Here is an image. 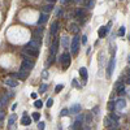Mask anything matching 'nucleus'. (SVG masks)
<instances>
[{"label": "nucleus", "mask_w": 130, "mask_h": 130, "mask_svg": "<svg viewBox=\"0 0 130 130\" xmlns=\"http://www.w3.org/2000/svg\"><path fill=\"white\" fill-rule=\"evenodd\" d=\"M21 68H24L26 69V70H31L32 68H34V61L30 59V57H27L26 55H24V60H22V64H21Z\"/></svg>", "instance_id": "obj_1"}, {"label": "nucleus", "mask_w": 130, "mask_h": 130, "mask_svg": "<svg viewBox=\"0 0 130 130\" xmlns=\"http://www.w3.org/2000/svg\"><path fill=\"white\" fill-rule=\"evenodd\" d=\"M78 48H80V36L76 35L70 42V49H72V53L76 55L78 52Z\"/></svg>", "instance_id": "obj_2"}, {"label": "nucleus", "mask_w": 130, "mask_h": 130, "mask_svg": "<svg viewBox=\"0 0 130 130\" xmlns=\"http://www.w3.org/2000/svg\"><path fill=\"white\" fill-rule=\"evenodd\" d=\"M60 63L63 64V68L66 69L69 65H70V55L68 52H64L61 56H60Z\"/></svg>", "instance_id": "obj_3"}, {"label": "nucleus", "mask_w": 130, "mask_h": 130, "mask_svg": "<svg viewBox=\"0 0 130 130\" xmlns=\"http://www.w3.org/2000/svg\"><path fill=\"white\" fill-rule=\"evenodd\" d=\"M24 51H25L26 55H29V56H31V57H36L39 55V51L35 49V48H32V47H30V46H26V47L24 48Z\"/></svg>", "instance_id": "obj_4"}, {"label": "nucleus", "mask_w": 130, "mask_h": 130, "mask_svg": "<svg viewBox=\"0 0 130 130\" xmlns=\"http://www.w3.org/2000/svg\"><path fill=\"white\" fill-rule=\"evenodd\" d=\"M114 64H116V60L114 57H112V60L109 61L108 64V68H107V78H111V76H112V72H113V69H114Z\"/></svg>", "instance_id": "obj_5"}, {"label": "nucleus", "mask_w": 130, "mask_h": 130, "mask_svg": "<svg viewBox=\"0 0 130 130\" xmlns=\"http://www.w3.org/2000/svg\"><path fill=\"white\" fill-rule=\"evenodd\" d=\"M104 125L107 128H113V126H116V120L112 118L111 116H107L104 118Z\"/></svg>", "instance_id": "obj_6"}, {"label": "nucleus", "mask_w": 130, "mask_h": 130, "mask_svg": "<svg viewBox=\"0 0 130 130\" xmlns=\"http://www.w3.org/2000/svg\"><path fill=\"white\" fill-rule=\"evenodd\" d=\"M114 90H116V92H117L118 95H122L124 92H125V86H124V83L122 82H117L114 85Z\"/></svg>", "instance_id": "obj_7"}, {"label": "nucleus", "mask_w": 130, "mask_h": 130, "mask_svg": "<svg viewBox=\"0 0 130 130\" xmlns=\"http://www.w3.org/2000/svg\"><path fill=\"white\" fill-rule=\"evenodd\" d=\"M27 46H30V47H32V48H35V49H40V40L39 39H31L30 42H29V44H27Z\"/></svg>", "instance_id": "obj_8"}, {"label": "nucleus", "mask_w": 130, "mask_h": 130, "mask_svg": "<svg viewBox=\"0 0 130 130\" xmlns=\"http://www.w3.org/2000/svg\"><path fill=\"white\" fill-rule=\"evenodd\" d=\"M29 70H26V69H24V68H20V70H18V73H17V77L20 78V80H25V78L29 76Z\"/></svg>", "instance_id": "obj_9"}, {"label": "nucleus", "mask_w": 130, "mask_h": 130, "mask_svg": "<svg viewBox=\"0 0 130 130\" xmlns=\"http://www.w3.org/2000/svg\"><path fill=\"white\" fill-rule=\"evenodd\" d=\"M125 107H126V100L125 99H118L117 101H116V109L122 111Z\"/></svg>", "instance_id": "obj_10"}, {"label": "nucleus", "mask_w": 130, "mask_h": 130, "mask_svg": "<svg viewBox=\"0 0 130 130\" xmlns=\"http://www.w3.org/2000/svg\"><path fill=\"white\" fill-rule=\"evenodd\" d=\"M21 124L24 125V126H27V125L31 124V118L27 116L26 112H24V116H22V118H21Z\"/></svg>", "instance_id": "obj_11"}, {"label": "nucleus", "mask_w": 130, "mask_h": 130, "mask_svg": "<svg viewBox=\"0 0 130 130\" xmlns=\"http://www.w3.org/2000/svg\"><path fill=\"white\" fill-rule=\"evenodd\" d=\"M57 47H59V40L55 39L52 42V46H51V56H55L57 52Z\"/></svg>", "instance_id": "obj_12"}, {"label": "nucleus", "mask_w": 130, "mask_h": 130, "mask_svg": "<svg viewBox=\"0 0 130 130\" xmlns=\"http://www.w3.org/2000/svg\"><path fill=\"white\" fill-rule=\"evenodd\" d=\"M69 112H70L72 114H77V113H80L81 112V104H73L70 107V109H69Z\"/></svg>", "instance_id": "obj_13"}, {"label": "nucleus", "mask_w": 130, "mask_h": 130, "mask_svg": "<svg viewBox=\"0 0 130 130\" xmlns=\"http://www.w3.org/2000/svg\"><path fill=\"white\" fill-rule=\"evenodd\" d=\"M48 13H42L40 15V17H39V20H38V25H43V24H46L47 22V20H48Z\"/></svg>", "instance_id": "obj_14"}, {"label": "nucleus", "mask_w": 130, "mask_h": 130, "mask_svg": "<svg viewBox=\"0 0 130 130\" xmlns=\"http://www.w3.org/2000/svg\"><path fill=\"white\" fill-rule=\"evenodd\" d=\"M57 29H59V22L57 21H53L52 25H51V30H49V34L51 35H55L57 32Z\"/></svg>", "instance_id": "obj_15"}, {"label": "nucleus", "mask_w": 130, "mask_h": 130, "mask_svg": "<svg viewBox=\"0 0 130 130\" xmlns=\"http://www.w3.org/2000/svg\"><path fill=\"white\" fill-rule=\"evenodd\" d=\"M69 31L73 32V34H78V31H80V26L77 24H70L69 25Z\"/></svg>", "instance_id": "obj_16"}, {"label": "nucleus", "mask_w": 130, "mask_h": 130, "mask_svg": "<svg viewBox=\"0 0 130 130\" xmlns=\"http://www.w3.org/2000/svg\"><path fill=\"white\" fill-rule=\"evenodd\" d=\"M107 32H108V27L107 26H101L99 30H98V34H99V36L100 38H103V36H105L107 35Z\"/></svg>", "instance_id": "obj_17"}, {"label": "nucleus", "mask_w": 130, "mask_h": 130, "mask_svg": "<svg viewBox=\"0 0 130 130\" xmlns=\"http://www.w3.org/2000/svg\"><path fill=\"white\" fill-rule=\"evenodd\" d=\"M16 118H17V116H16V114H12L11 117L8 118V128H9V129H13V125H15Z\"/></svg>", "instance_id": "obj_18"}, {"label": "nucleus", "mask_w": 130, "mask_h": 130, "mask_svg": "<svg viewBox=\"0 0 130 130\" xmlns=\"http://www.w3.org/2000/svg\"><path fill=\"white\" fill-rule=\"evenodd\" d=\"M5 85L9 86V87H16L18 85V82L16 80H12V78H8V80H5Z\"/></svg>", "instance_id": "obj_19"}, {"label": "nucleus", "mask_w": 130, "mask_h": 130, "mask_svg": "<svg viewBox=\"0 0 130 130\" xmlns=\"http://www.w3.org/2000/svg\"><path fill=\"white\" fill-rule=\"evenodd\" d=\"M7 101H8V95H1L0 96V108H3V107L7 104Z\"/></svg>", "instance_id": "obj_20"}, {"label": "nucleus", "mask_w": 130, "mask_h": 130, "mask_svg": "<svg viewBox=\"0 0 130 130\" xmlns=\"http://www.w3.org/2000/svg\"><path fill=\"white\" fill-rule=\"evenodd\" d=\"M80 74H81L83 81H87V69L86 68H81L80 69Z\"/></svg>", "instance_id": "obj_21"}, {"label": "nucleus", "mask_w": 130, "mask_h": 130, "mask_svg": "<svg viewBox=\"0 0 130 130\" xmlns=\"http://www.w3.org/2000/svg\"><path fill=\"white\" fill-rule=\"evenodd\" d=\"M85 122H86L87 126H90V125H91V122H92V114L91 113H87L85 116Z\"/></svg>", "instance_id": "obj_22"}, {"label": "nucleus", "mask_w": 130, "mask_h": 130, "mask_svg": "<svg viewBox=\"0 0 130 130\" xmlns=\"http://www.w3.org/2000/svg\"><path fill=\"white\" fill-rule=\"evenodd\" d=\"M68 44H69V38L68 36H63L61 38V46L64 48H68Z\"/></svg>", "instance_id": "obj_23"}, {"label": "nucleus", "mask_w": 130, "mask_h": 130, "mask_svg": "<svg viewBox=\"0 0 130 130\" xmlns=\"http://www.w3.org/2000/svg\"><path fill=\"white\" fill-rule=\"evenodd\" d=\"M42 32H43V30H42V29H36V30L34 31V38H35V39H39V40H40Z\"/></svg>", "instance_id": "obj_24"}, {"label": "nucleus", "mask_w": 130, "mask_h": 130, "mask_svg": "<svg viewBox=\"0 0 130 130\" xmlns=\"http://www.w3.org/2000/svg\"><path fill=\"white\" fill-rule=\"evenodd\" d=\"M53 9V4L51 3V4H48V5H46V7H43V12L44 13H48V12H51Z\"/></svg>", "instance_id": "obj_25"}, {"label": "nucleus", "mask_w": 130, "mask_h": 130, "mask_svg": "<svg viewBox=\"0 0 130 130\" xmlns=\"http://www.w3.org/2000/svg\"><path fill=\"white\" fill-rule=\"evenodd\" d=\"M85 16V11H83V9H77V12H76V17L77 18H81V17H83Z\"/></svg>", "instance_id": "obj_26"}, {"label": "nucleus", "mask_w": 130, "mask_h": 130, "mask_svg": "<svg viewBox=\"0 0 130 130\" xmlns=\"http://www.w3.org/2000/svg\"><path fill=\"white\" fill-rule=\"evenodd\" d=\"M94 5H95V0H89V1H87V8L89 9H92Z\"/></svg>", "instance_id": "obj_27"}, {"label": "nucleus", "mask_w": 130, "mask_h": 130, "mask_svg": "<svg viewBox=\"0 0 130 130\" xmlns=\"http://www.w3.org/2000/svg\"><path fill=\"white\" fill-rule=\"evenodd\" d=\"M69 114H70L69 109H63V111H61V113H60V116H61V117H65V116H69Z\"/></svg>", "instance_id": "obj_28"}, {"label": "nucleus", "mask_w": 130, "mask_h": 130, "mask_svg": "<svg viewBox=\"0 0 130 130\" xmlns=\"http://www.w3.org/2000/svg\"><path fill=\"white\" fill-rule=\"evenodd\" d=\"M39 118H40V114H39L38 112H34V113H32V120H34V121H39Z\"/></svg>", "instance_id": "obj_29"}, {"label": "nucleus", "mask_w": 130, "mask_h": 130, "mask_svg": "<svg viewBox=\"0 0 130 130\" xmlns=\"http://www.w3.org/2000/svg\"><path fill=\"white\" fill-rule=\"evenodd\" d=\"M34 105L36 107V108H42V107H43V103H42V100H35Z\"/></svg>", "instance_id": "obj_30"}, {"label": "nucleus", "mask_w": 130, "mask_h": 130, "mask_svg": "<svg viewBox=\"0 0 130 130\" xmlns=\"http://www.w3.org/2000/svg\"><path fill=\"white\" fill-rule=\"evenodd\" d=\"M47 89H48V86L43 83V85H40V87H39V92H46V90H47Z\"/></svg>", "instance_id": "obj_31"}, {"label": "nucleus", "mask_w": 130, "mask_h": 130, "mask_svg": "<svg viewBox=\"0 0 130 130\" xmlns=\"http://www.w3.org/2000/svg\"><path fill=\"white\" fill-rule=\"evenodd\" d=\"M125 31H126V30H125V26H121V27H120V30H118V35L120 36H124Z\"/></svg>", "instance_id": "obj_32"}, {"label": "nucleus", "mask_w": 130, "mask_h": 130, "mask_svg": "<svg viewBox=\"0 0 130 130\" xmlns=\"http://www.w3.org/2000/svg\"><path fill=\"white\" fill-rule=\"evenodd\" d=\"M44 128H46L44 122H42V121H38V129H39V130H44Z\"/></svg>", "instance_id": "obj_33"}, {"label": "nucleus", "mask_w": 130, "mask_h": 130, "mask_svg": "<svg viewBox=\"0 0 130 130\" xmlns=\"http://www.w3.org/2000/svg\"><path fill=\"white\" fill-rule=\"evenodd\" d=\"M64 89V85H57L56 87H55V92H60Z\"/></svg>", "instance_id": "obj_34"}, {"label": "nucleus", "mask_w": 130, "mask_h": 130, "mask_svg": "<svg viewBox=\"0 0 130 130\" xmlns=\"http://www.w3.org/2000/svg\"><path fill=\"white\" fill-rule=\"evenodd\" d=\"M46 105H47L48 108H51V107L53 105V99H51V98H49V99L47 100V103H46Z\"/></svg>", "instance_id": "obj_35"}, {"label": "nucleus", "mask_w": 130, "mask_h": 130, "mask_svg": "<svg viewBox=\"0 0 130 130\" xmlns=\"http://www.w3.org/2000/svg\"><path fill=\"white\" fill-rule=\"evenodd\" d=\"M114 107H116V101L111 100V103H109V105H108V108H109V109H113Z\"/></svg>", "instance_id": "obj_36"}, {"label": "nucleus", "mask_w": 130, "mask_h": 130, "mask_svg": "<svg viewBox=\"0 0 130 130\" xmlns=\"http://www.w3.org/2000/svg\"><path fill=\"white\" fill-rule=\"evenodd\" d=\"M63 15V9L60 8V9H57V12H56V17H59V16H61Z\"/></svg>", "instance_id": "obj_37"}, {"label": "nucleus", "mask_w": 130, "mask_h": 130, "mask_svg": "<svg viewBox=\"0 0 130 130\" xmlns=\"http://www.w3.org/2000/svg\"><path fill=\"white\" fill-rule=\"evenodd\" d=\"M82 43H83V44H86V43H87V36H86V35H83V36H82Z\"/></svg>", "instance_id": "obj_38"}, {"label": "nucleus", "mask_w": 130, "mask_h": 130, "mask_svg": "<svg viewBox=\"0 0 130 130\" xmlns=\"http://www.w3.org/2000/svg\"><path fill=\"white\" fill-rule=\"evenodd\" d=\"M111 116V117H112V118H114L116 120V121H117V120H118V116L117 114H114V113H112V114H109Z\"/></svg>", "instance_id": "obj_39"}, {"label": "nucleus", "mask_w": 130, "mask_h": 130, "mask_svg": "<svg viewBox=\"0 0 130 130\" xmlns=\"http://www.w3.org/2000/svg\"><path fill=\"white\" fill-rule=\"evenodd\" d=\"M42 76H43V78H47V77H48V73H47V70H44Z\"/></svg>", "instance_id": "obj_40"}, {"label": "nucleus", "mask_w": 130, "mask_h": 130, "mask_svg": "<svg viewBox=\"0 0 130 130\" xmlns=\"http://www.w3.org/2000/svg\"><path fill=\"white\" fill-rule=\"evenodd\" d=\"M74 1H76V3H78V4H82L83 1H85V0H74Z\"/></svg>", "instance_id": "obj_41"}, {"label": "nucleus", "mask_w": 130, "mask_h": 130, "mask_svg": "<svg viewBox=\"0 0 130 130\" xmlns=\"http://www.w3.org/2000/svg\"><path fill=\"white\" fill-rule=\"evenodd\" d=\"M31 98H32V99H36V94H35V92H32V94H31Z\"/></svg>", "instance_id": "obj_42"}, {"label": "nucleus", "mask_w": 130, "mask_h": 130, "mask_svg": "<svg viewBox=\"0 0 130 130\" xmlns=\"http://www.w3.org/2000/svg\"><path fill=\"white\" fill-rule=\"evenodd\" d=\"M16 107H17V104H13V105H12V111H15V109H16Z\"/></svg>", "instance_id": "obj_43"}, {"label": "nucleus", "mask_w": 130, "mask_h": 130, "mask_svg": "<svg viewBox=\"0 0 130 130\" xmlns=\"http://www.w3.org/2000/svg\"><path fill=\"white\" fill-rule=\"evenodd\" d=\"M3 118H4V114H3V113H0V121H1Z\"/></svg>", "instance_id": "obj_44"}, {"label": "nucleus", "mask_w": 130, "mask_h": 130, "mask_svg": "<svg viewBox=\"0 0 130 130\" xmlns=\"http://www.w3.org/2000/svg\"><path fill=\"white\" fill-rule=\"evenodd\" d=\"M128 63H129V64H130V56H129V57H128Z\"/></svg>", "instance_id": "obj_45"}, {"label": "nucleus", "mask_w": 130, "mask_h": 130, "mask_svg": "<svg viewBox=\"0 0 130 130\" xmlns=\"http://www.w3.org/2000/svg\"><path fill=\"white\" fill-rule=\"evenodd\" d=\"M47 1H51V3H53V1H55V0H47Z\"/></svg>", "instance_id": "obj_46"}, {"label": "nucleus", "mask_w": 130, "mask_h": 130, "mask_svg": "<svg viewBox=\"0 0 130 130\" xmlns=\"http://www.w3.org/2000/svg\"><path fill=\"white\" fill-rule=\"evenodd\" d=\"M129 40H130V34H129Z\"/></svg>", "instance_id": "obj_47"}, {"label": "nucleus", "mask_w": 130, "mask_h": 130, "mask_svg": "<svg viewBox=\"0 0 130 130\" xmlns=\"http://www.w3.org/2000/svg\"><path fill=\"white\" fill-rule=\"evenodd\" d=\"M111 130H114V129H111Z\"/></svg>", "instance_id": "obj_48"}]
</instances>
